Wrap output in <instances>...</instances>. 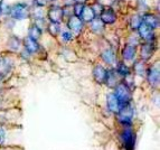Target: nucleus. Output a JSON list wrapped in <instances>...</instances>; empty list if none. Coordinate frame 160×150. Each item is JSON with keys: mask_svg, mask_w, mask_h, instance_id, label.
<instances>
[{"mask_svg": "<svg viewBox=\"0 0 160 150\" xmlns=\"http://www.w3.org/2000/svg\"><path fill=\"white\" fill-rule=\"evenodd\" d=\"M1 86H2V75L0 74V88H1Z\"/></svg>", "mask_w": 160, "mask_h": 150, "instance_id": "32", "label": "nucleus"}, {"mask_svg": "<svg viewBox=\"0 0 160 150\" xmlns=\"http://www.w3.org/2000/svg\"><path fill=\"white\" fill-rule=\"evenodd\" d=\"M142 22H143L144 24H147L149 27H151L152 29H155V28H158V27H159V19H158L157 16L152 15V13H147V15H144L143 18H142Z\"/></svg>", "mask_w": 160, "mask_h": 150, "instance_id": "13", "label": "nucleus"}, {"mask_svg": "<svg viewBox=\"0 0 160 150\" xmlns=\"http://www.w3.org/2000/svg\"><path fill=\"white\" fill-rule=\"evenodd\" d=\"M59 30H61V28H59L58 22H51V24L48 25V32H51V35L57 36Z\"/></svg>", "mask_w": 160, "mask_h": 150, "instance_id": "25", "label": "nucleus"}, {"mask_svg": "<svg viewBox=\"0 0 160 150\" xmlns=\"http://www.w3.org/2000/svg\"><path fill=\"white\" fill-rule=\"evenodd\" d=\"M134 71L140 76H144V74H146V65H144V63L141 62V61L134 63Z\"/></svg>", "mask_w": 160, "mask_h": 150, "instance_id": "23", "label": "nucleus"}, {"mask_svg": "<svg viewBox=\"0 0 160 150\" xmlns=\"http://www.w3.org/2000/svg\"><path fill=\"white\" fill-rule=\"evenodd\" d=\"M121 140L123 145L127 148V150H134V145H136V134L130 128H126L121 133Z\"/></svg>", "mask_w": 160, "mask_h": 150, "instance_id": "4", "label": "nucleus"}, {"mask_svg": "<svg viewBox=\"0 0 160 150\" xmlns=\"http://www.w3.org/2000/svg\"><path fill=\"white\" fill-rule=\"evenodd\" d=\"M2 3H3V1L2 0H0V15H1V12H2Z\"/></svg>", "mask_w": 160, "mask_h": 150, "instance_id": "31", "label": "nucleus"}, {"mask_svg": "<svg viewBox=\"0 0 160 150\" xmlns=\"http://www.w3.org/2000/svg\"><path fill=\"white\" fill-rule=\"evenodd\" d=\"M63 1L66 6H71L73 5V2H75V0H63Z\"/></svg>", "mask_w": 160, "mask_h": 150, "instance_id": "30", "label": "nucleus"}, {"mask_svg": "<svg viewBox=\"0 0 160 150\" xmlns=\"http://www.w3.org/2000/svg\"><path fill=\"white\" fill-rule=\"evenodd\" d=\"M147 80L152 86H157L159 84V68L152 67L147 73Z\"/></svg>", "mask_w": 160, "mask_h": 150, "instance_id": "11", "label": "nucleus"}, {"mask_svg": "<svg viewBox=\"0 0 160 150\" xmlns=\"http://www.w3.org/2000/svg\"><path fill=\"white\" fill-rule=\"evenodd\" d=\"M103 24H113L117 20V15L112 8H103L101 11V17H100Z\"/></svg>", "mask_w": 160, "mask_h": 150, "instance_id": "6", "label": "nucleus"}, {"mask_svg": "<svg viewBox=\"0 0 160 150\" xmlns=\"http://www.w3.org/2000/svg\"><path fill=\"white\" fill-rule=\"evenodd\" d=\"M10 16L13 19H18V20H24L28 17L29 15V10H28V6L26 3L19 2V3H15L9 10Z\"/></svg>", "mask_w": 160, "mask_h": 150, "instance_id": "2", "label": "nucleus"}, {"mask_svg": "<svg viewBox=\"0 0 160 150\" xmlns=\"http://www.w3.org/2000/svg\"><path fill=\"white\" fill-rule=\"evenodd\" d=\"M117 73L121 76H128L130 74V70H129V67L127 66L124 63L120 62L118 63V66H117Z\"/></svg>", "mask_w": 160, "mask_h": 150, "instance_id": "21", "label": "nucleus"}, {"mask_svg": "<svg viewBox=\"0 0 160 150\" xmlns=\"http://www.w3.org/2000/svg\"><path fill=\"white\" fill-rule=\"evenodd\" d=\"M93 78L96 83H104L105 78H107V70L102 65H96L93 68Z\"/></svg>", "mask_w": 160, "mask_h": 150, "instance_id": "10", "label": "nucleus"}, {"mask_svg": "<svg viewBox=\"0 0 160 150\" xmlns=\"http://www.w3.org/2000/svg\"><path fill=\"white\" fill-rule=\"evenodd\" d=\"M10 70V63L7 58L5 57H0V74L3 75L6 73H8Z\"/></svg>", "mask_w": 160, "mask_h": 150, "instance_id": "20", "label": "nucleus"}, {"mask_svg": "<svg viewBox=\"0 0 160 150\" xmlns=\"http://www.w3.org/2000/svg\"><path fill=\"white\" fill-rule=\"evenodd\" d=\"M47 16L49 18L52 22H59L62 20V18L64 17V12H63V9L59 8V7H51L49 10L47 12Z\"/></svg>", "mask_w": 160, "mask_h": 150, "instance_id": "8", "label": "nucleus"}, {"mask_svg": "<svg viewBox=\"0 0 160 150\" xmlns=\"http://www.w3.org/2000/svg\"><path fill=\"white\" fill-rule=\"evenodd\" d=\"M155 52V47H153V44L151 43H147L142 45L141 47V58L143 61H147L150 57L152 56V54Z\"/></svg>", "mask_w": 160, "mask_h": 150, "instance_id": "15", "label": "nucleus"}, {"mask_svg": "<svg viewBox=\"0 0 160 150\" xmlns=\"http://www.w3.org/2000/svg\"><path fill=\"white\" fill-rule=\"evenodd\" d=\"M81 20L82 22H91L92 19L95 18V13H94L92 7H88V6H84L82 12H81L80 16Z\"/></svg>", "mask_w": 160, "mask_h": 150, "instance_id": "16", "label": "nucleus"}, {"mask_svg": "<svg viewBox=\"0 0 160 150\" xmlns=\"http://www.w3.org/2000/svg\"><path fill=\"white\" fill-rule=\"evenodd\" d=\"M28 34H29V37L32 38V39L37 40L38 38L40 37V35H42V30H40V28L38 26H32L29 28V32H28Z\"/></svg>", "mask_w": 160, "mask_h": 150, "instance_id": "22", "label": "nucleus"}, {"mask_svg": "<svg viewBox=\"0 0 160 150\" xmlns=\"http://www.w3.org/2000/svg\"><path fill=\"white\" fill-rule=\"evenodd\" d=\"M67 26L75 34H78L81 32V30L83 29V22L81 20L80 17L78 16H71L67 22Z\"/></svg>", "mask_w": 160, "mask_h": 150, "instance_id": "7", "label": "nucleus"}, {"mask_svg": "<svg viewBox=\"0 0 160 150\" xmlns=\"http://www.w3.org/2000/svg\"><path fill=\"white\" fill-rule=\"evenodd\" d=\"M8 46H9V48L12 49V51H17V49L19 48V46H20V40L17 37H15V36H12V37L9 38Z\"/></svg>", "mask_w": 160, "mask_h": 150, "instance_id": "24", "label": "nucleus"}, {"mask_svg": "<svg viewBox=\"0 0 160 150\" xmlns=\"http://www.w3.org/2000/svg\"><path fill=\"white\" fill-rule=\"evenodd\" d=\"M83 8H84V5L83 3H81V2H76L74 5V13H75V16H78V17H80L81 16V12H82V10H83Z\"/></svg>", "mask_w": 160, "mask_h": 150, "instance_id": "27", "label": "nucleus"}, {"mask_svg": "<svg viewBox=\"0 0 160 150\" xmlns=\"http://www.w3.org/2000/svg\"><path fill=\"white\" fill-rule=\"evenodd\" d=\"M73 38V35L69 32H62V39L64 42H69Z\"/></svg>", "mask_w": 160, "mask_h": 150, "instance_id": "28", "label": "nucleus"}, {"mask_svg": "<svg viewBox=\"0 0 160 150\" xmlns=\"http://www.w3.org/2000/svg\"><path fill=\"white\" fill-rule=\"evenodd\" d=\"M47 1H54V0H45V2H47Z\"/></svg>", "mask_w": 160, "mask_h": 150, "instance_id": "33", "label": "nucleus"}, {"mask_svg": "<svg viewBox=\"0 0 160 150\" xmlns=\"http://www.w3.org/2000/svg\"><path fill=\"white\" fill-rule=\"evenodd\" d=\"M136 52L137 48L134 45H126V47L123 48L122 51V57L124 61H131V59H133V57L136 56Z\"/></svg>", "mask_w": 160, "mask_h": 150, "instance_id": "14", "label": "nucleus"}, {"mask_svg": "<svg viewBox=\"0 0 160 150\" xmlns=\"http://www.w3.org/2000/svg\"><path fill=\"white\" fill-rule=\"evenodd\" d=\"M123 105L124 104H122V103L117 99V97H115L113 93H110L109 95H108V108H109L110 111H112V112H114V113H118V111L120 110Z\"/></svg>", "mask_w": 160, "mask_h": 150, "instance_id": "9", "label": "nucleus"}, {"mask_svg": "<svg viewBox=\"0 0 160 150\" xmlns=\"http://www.w3.org/2000/svg\"><path fill=\"white\" fill-rule=\"evenodd\" d=\"M91 29L92 32H96V34H100V32H102V30H103L104 28V24L103 22H102L100 18H93L91 20Z\"/></svg>", "mask_w": 160, "mask_h": 150, "instance_id": "19", "label": "nucleus"}, {"mask_svg": "<svg viewBox=\"0 0 160 150\" xmlns=\"http://www.w3.org/2000/svg\"><path fill=\"white\" fill-rule=\"evenodd\" d=\"M102 59H103L104 62L108 63V64H114L117 62V58H115V54L112 49H107V51H104L102 53Z\"/></svg>", "mask_w": 160, "mask_h": 150, "instance_id": "18", "label": "nucleus"}, {"mask_svg": "<svg viewBox=\"0 0 160 150\" xmlns=\"http://www.w3.org/2000/svg\"><path fill=\"white\" fill-rule=\"evenodd\" d=\"M104 83H107L108 86H115L118 84V73L117 71H113V70H110L107 71V78H105V81H104Z\"/></svg>", "mask_w": 160, "mask_h": 150, "instance_id": "17", "label": "nucleus"}, {"mask_svg": "<svg viewBox=\"0 0 160 150\" xmlns=\"http://www.w3.org/2000/svg\"><path fill=\"white\" fill-rule=\"evenodd\" d=\"M117 114H118V119H119V121H120L121 123L130 124L132 119H133L134 110L130 103H127V104H124L120 110L118 111Z\"/></svg>", "mask_w": 160, "mask_h": 150, "instance_id": "3", "label": "nucleus"}, {"mask_svg": "<svg viewBox=\"0 0 160 150\" xmlns=\"http://www.w3.org/2000/svg\"><path fill=\"white\" fill-rule=\"evenodd\" d=\"M138 30H139V35L140 37L143 38L144 40H147V42H151L155 38V34H153V29H152L151 27H149L147 24H144L143 22L140 24V26L138 27Z\"/></svg>", "mask_w": 160, "mask_h": 150, "instance_id": "5", "label": "nucleus"}, {"mask_svg": "<svg viewBox=\"0 0 160 150\" xmlns=\"http://www.w3.org/2000/svg\"><path fill=\"white\" fill-rule=\"evenodd\" d=\"M24 45L28 53H36V52H38V49H39V45H38L37 40L32 39L29 36L24 39Z\"/></svg>", "mask_w": 160, "mask_h": 150, "instance_id": "12", "label": "nucleus"}, {"mask_svg": "<svg viewBox=\"0 0 160 150\" xmlns=\"http://www.w3.org/2000/svg\"><path fill=\"white\" fill-rule=\"evenodd\" d=\"M117 97V99L122 103V104H127L130 103L131 101V91L129 86L126 83H119L115 85V91L113 93Z\"/></svg>", "mask_w": 160, "mask_h": 150, "instance_id": "1", "label": "nucleus"}, {"mask_svg": "<svg viewBox=\"0 0 160 150\" xmlns=\"http://www.w3.org/2000/svg\"><path fill=\"white\" fill-rule=\"evenodd\" d=\"M6 138V132L2 128H0V145H2Z\"/></svg>", "mask_w": 160, "mask_h": 150, "instance_id": "29", "label": "nucleus"}, {"mask_svg": "<svg viewBox=\"0 0 160 150\" xmlns=\"http://www.w3.org/2000/svg\"><path fill=\"white\" fill-rule=\"evenodd\" d=\"M141 22H142V19L140 18L138 15H136V16H132V18H131L130 26L132 27L133 29H138V27L140 26V24H141Z\"/></svg>", "mask_w": 160, "mask_h": 150, "instance_id": "26", "label": "nucleus"}]
</instances>
